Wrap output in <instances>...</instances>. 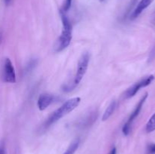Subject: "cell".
Here are the masks:
<instances>
[{
	"mask_svg": "<svg viewBox=\"0 0 155 154\" xmlns=\"http://www.w3.org/2000/svg\"><path fill=\"white\" fill-rule=\"evenodd\" d=\"M81 98L77 97V98H71V99L67 101L62 106H61L58 110H56L52 114L48 117V119L45 121L43 125L44 128H48L56 122L60 120L61 118L68 115V113L72 112L74 109L77 108L80 104Z\"/></svg>",
	"mask_w": 155,
	"mask_h": 154,
	"instance_id": "cell-1",
	"label": "cell"
},
{
	"mask_svg": "<svg viewBox=\"0 0 155 154\" xmlns=\"http://www.w3.org/2000/svg\"><path fill=\"white\" fill-rule=\"evenodd\" d=\"M60 14L63 27H62L61 34L59 37L55 47V50L57 52L65 49L70 45L71 39H72V26H71V22L65 14V12L61 10Z\"/></svg>",
	"mask_w": 155,
	"mask_h": 154,
	"instance_id": "cell-2",
	"label": "cell"
},
{
	"mask_svg": "<svg viewBox=\"0 0 155 154\" xmlns=\"http://www.w3.org/2000/svg\"><path fill=\"white\" fill-rule=\"evenodd\" d=\"M89 63V53L86 52L84 53V54H82L80 60H79L78 63H77V72H76L75 76H74V83H73V86H74V87L77 86V85L81 82V80L83 79V76L85 75L86 70H87L88 69Z\"/></svg>",
	"mask_w": 155,
	"mask_h": 154,
	"instance_id": "cell-3",
	"label": "cell"
},
{
	"mask_svg": "<svg viewBox=\"0 0 155 154\" xmlns=\"http://www.w3.org/2000/svg\"><path fill=\"white\" fill-rule=\"evenodd\" d=\"M147 98H148V93L145 94V95L142 97V99L139 101V102L138 103V104L136 105L135 110H133V112L131 113V115H130V117H129L128 120H127V122L124 124V127H123V129H122V131H123V133H124V135L127 136L130 133V131H131L132 124H133V121L136 119V118L139 116V113H140V111L142 110V107H143L144 104H145V101H146Z\"/></svg>",
	"mask_w": 155,
	"mask_h": 154,
	"instance_id": "cell-4",
	"label": "cell"
},
{
	"mask_svg": "<svg viewBox=\"0 0 155 154\" xmlns=\"http://www.w3.org/2000/svg\"><path fill=\"white\" fill-rule=\"evenodd\" d=\"M154 79V75H150L148 76L143 78L142 79L139 80V82L135 83L134 85L129 88L125 92V98H133V96L137 94V92L140 90L142 88H145L146 86L149 85Z\"/></svg>",
	"mask_w": 155,
	"mask_h": 154,
	"instance_id": "cell-5",
	"label": "cell"
},
{
	"mask_svg": "<svg viewBox=\"0 0 155 154\" xmlns=\"http://www.w3.org/2000/svg\"><path fill=\"white\" fill-rule=\"evenodd\" d=\"M3 81L8 83H15L16 82V75L13 64L9 58L5 60L2 71Z\"/></svg>",
	"mask_w": 155,
	"mask_h": 154,
	"instance_id": "cell-6",
	"label": "cell"
},
{
	"mask_svg": "<svg viewBox=\"0 0 155 154\" xmlns=\"http://www.w3.org/2000/svg\"><path fill=\"white\" fill-rule=\"evenodd\" d=\"M54 98L53 95L48 94H42L39 96L37 101V105L39 110H44L54 101Z\"/></svg>",
	"mask_w": 155,
	"mask_h": 154,
	"instance_id": "cell-7",
	"label": "cell"
},
{
	"mask_svg": "<svg viewBox=\"0 0 155 154\" xmlns=\"http://www.w3.org/2000/svg\"><path fill=\"white\" fill-rule=\"evenodd\" d=\"M154 2V0H141L136 8H135L134 11L132 14V19L138 18L141 14L142 13L144 10L147 8L151 3Z\"/></svg>",
	"mask_w": 155,
	"mask_h": 154,
	"instance_id": "cell-8",
	"label": "cell"
},
{
	"mask_svg": "<svg viewBox=\"0 0 155 154\" xmlns=\"http://www.w3.org/2000/svg\"><path fill=\"white\" fill-rule=\"evenodd\" d=\"M115 107H116V102L115 101H112L110 104V105L107 107V108L106 109V110L104 111V114L102 116V120L105 121L107 119H108L110 118V116L113 114L114 111L115 110Z\"/></svg>",
	"mask_w": 155,
	"mask_h": 154,
	"instance_id": "cell-9",
	"label": "cell"
},
{
	"mask_svg": "<svg viewBox=\"0 0 155 154\" xmlns=\"http://www.w3.org/2000/svg\"><path fill=\"white\" fill-rule=\"evenodd\" d=\"M79 144H80V141L79 140H76L71 143L69 146V147L67 149V150L64 152L63 154H74L77 149H78Z\"/></svg>",
	"mask_w": 155,
	"mask_h": 154,
	"instance_id": "cell-10",
	"label": "cell"
},
{
	"mask_svg": "<svg viewBox=\"0 0 155 154\" xmlns=\"http://www.w3.org/2000/svg\"><path fill=\"white\" fill-rule=\"evenodd\" d=\"M145 130H146L148 133L152 132V131H155V113L150 118L148 122H147Z\"/></svg>",
	"mask_w": 155,
	"mask_h": 154,
	"instance_id": "cell-11",
	"label": "cell"
},
{
	"mask_svg": "<svg viewBox=\"0 0 155 154\" xmlns=\"http://www.w3.org/2000/svg\"><path fill=\"white\" fill-rule=\"evenodd\" d=\"M73 0H65L64 4V7H63V11L66 12L68 11V10L70 9L71 6V3H72Z\"/></svg>",
	"mask_w": 155,
	"mask_h": 154,
	"instance_id": "cell-12",
	"label": "cell"
},
{
	"mask_svg": "<svg viewBox=\"0 0 155 154\" xmlns=\"http://www.w3.org/2000/svg\"><path fill=\"white\" fill-rule=\"evenodd\" d=\"M149 152L151 153H155V144H152L149 146Z\"/></svg>",
	"mask_w": 155,
	"mask_h": 154,
	"instance_id": "cell-13",
	"label": "cell"
},
{
	"mask_svg": "<svg viewBox=\"0 0 155 154\" xmlns=\"http://www.w3.org/2000/svg\"><path fill=\"white\" fill-rule=\"evenodd\" d=\"M108 154H117V149H116V147L112 148L111 150H110V152H109Z\"/></svg>",
	"mask_w": 155,
	"mask_h": 154,
	"instance_id": "cell-14",
	"label": "cell"
},
{
	"mask_svg": "<svg viewBox=\"0 0 155 154\" xmlns=\"http://www.w3.org/2000/svg\"><path fill=\"white\" fill-rule=\"evenodd\" d=\"M0 154H4V150L2 147H0Z\"/></svg>",
	"mask_w": 155,
	"mask_h": 154,
	"instance_id": "cell-15",
	"label": "cell"
},
{
	"mask_svg": "<svg viewBox=\"0 0 155 154\" xmlns=\"http://www.w3.org/2000/svg\"><path fill=\"white\" fill-rule=\"evenodd\" d=\"M5 2L7 3V4H8V3H9V2H10L12 1V0H5Z\"/></svg>",
	"mask_w": 155,
	"mask_h": 154,
	"instance_id": "cell-16",
	"label": "cell"
},
{
	"mask_svg": "<svg viewBox=\"0 0 155 154\" xmlns=\"http://www.w3.org/2000/svg\"><path fill=\"white\" fill-rule=\"evenodd\" d=\"M100 1H101V2H102V1H104V0H100Z\"/></svg>",
	"mask_w": 155,
	"mask_h": 154,
	"instance_id": "cell-17",
	"label": "cell"
}]
</instances>
